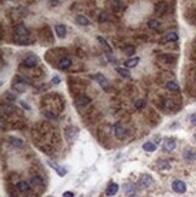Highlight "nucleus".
I'll return each mask as SVG.
<instances>
[{
    "instance_id": "obj_14",
    "label": "nucleus",
    "mask_w": 196,
    "mask_h": 197,
    "mask_svg": "<svg viewBox=\"0 0 196 197\" xmlns=\"http://www.w3.org/2000/svg\"><path fill=\"white\" fill-rule=\"evenodd\" d=\"M159 59L162 63H166V64H172V63H174V61H176V58H174L173 56H169V54H166V53L160 54Z\"/></svg>"
},
{
    "instance_id": "obj_7",
    "label": "nucleus",
    "mask_w": 196,
    "mask_h": 197,
    "mask_svg": "<svg viewBox=\"0 0 196 197\" xmlns=\"http://www.w3.org/2000/svg\"><path fill=\"white\" fill-rule=\"evenodd\" d=\"M70 65H72V59H70V58H68V57H63V58H61V59H59V62H58V64H57L58 69H61V70H65V69H68Z\"/></svg>"
},
{
    "instance_id": "obj_27",
    "label": "nucleus",
    "mask_w": 196,
    "mask_h": 197,
    "mask_svg": "<svg viewBox=\"0 0 196 197\" xmlns=\"http://www.w3.org/2000/svg\"><path fill=\"white\" fill-rule=\"evenodd\" d=\"M158 166L161 169H169V167H171V164H169V162L167 160H159L158 161Z\"/></svg>"
},
{
    "instance_id": "obj_30",
    "label": "nucleus",
    "mask_w": 196,
    "mask_h": 197,
    "mask_svg": "<svg viewBox=\"0 0 196 197\" xmlns=\"http://www.w3.org/2000/svg\"><path fill=\"white\" fill-rule=\"evenodd\" d=\"M10 143L12 144L13 146H17V148H21L23 145V142L18 139V138H10Z\"/></svg>"
},
{
    "instance_id": "obj_1",
    "label": "nucleus",
    "mask_w": 196,
    "mask_h": 197,
    "mask_svg": "<svg viewBox=\"0 0 196 197\" xmlns=\"http://www.w3.org/2000/svg\"><path fill=\"white\" fill-rule=\"evenodd\" d=\"M15 41L19 45L29 44V30L22 23L15 27Z\"/></svg>"
},
{
    "instance_id": "obj_38",
    "label": "nucleus",
    "mask_w": 196,
    "mask_h": 197,
    "mask_svg": "<svg viewBox=\"0 0 196 197\" xmlns=\"http://www.w3.org/2000/svg\"><path fill=\"white\" fill-rule=\"evenodd\" d=\"M190 121H191L193 125L196 126V114H193V115L190 116Z\"/></svg>"
},
{
    "instance_id": "obj_8",
    "label": "nucleus",
    "mask_w": 196,
    "mask_h": 197,
    "mask_svg": "<svg viewBox=\"0 0 196 197\" xmlns=\"http://www.w3.org/2000/svg\"><path fill=\"white\" fill-rule=\"evenodd\" d=\"M167 12V4L166 3H156L155 5V13L158 16H162Z\"/></svg>"
},
{
    "instance_id": "obj_18",
    "label": "nucleus",
    "mask_w": 196,
    "mask_h": 197,
    "mask_svg": "<svg viewBox=\"0 0 196 197\" xmlns=\"http://www.w3.org/2000/svg\"><path fill=\"white\" fill-rule=\"evenodd\" d=\"M29 184L33 185V186H35V188H38V186H43V185H44V179H43L41 177L37 175V177H33V178L30 179Z\"/></svg>"
},
{
    "instance_id": "obj_17",
    "label": "nucleus",
    "mask_w": 196,
    "mask_h": 197,
    "mask_svg": "<svg viewBox=\"0 0 196 197\" xmlns=\"http://www.w3.org/2000/svg\"><path fill=\"white\" fill-rule=\"evenodd\" d=\"M162 107L165 108L166 110H173L176 108V103L169 98H166L162 100Z\"/></svg>"
},
{
    "instance_id": "obj_39",
    "label": "nucleus",
    "mask_w": 196,
    "mask_h": 197,
    "mask_svg": "<svg viewBox=\"0 0 196 197\" xmlns=\"http://www.w3.org/2000/svg\"><path fill=\"white\" fill-rule=\"evenodd\" d=\"M63 197H74V194L70 191H65V192H63Z\"/></svg>"
},
{
    "instance_id": "obj_4",
    "label": "nucleus",
    "mask_w": 196,
    "mask_h": 197,
    "mask_svg": "<svg viewBox=\"0 0 196 197\" xmlns=\"http://www.w3.org/2000/svg\"><path fill=\"white\" fill-rule=\"evenodd\" d=\"M92 79H94V80L99 83V86L102 87L103 90H108V88H109V83H108V80L105 79V76H103V74L98 73V74H96V75H93V76H92Z\"/></svg>"
},
{
    "instance_id": "obj_6",
    "label": "nucleus",
    "mask_w": 196,
    "mask_h": 197,
    "mask_svg": "<svg viewBox=\"0 0 196 197\" xmlns=\"http://www.w3.org/2000/svg\"><path fill=\"white\" fill-rule=\"evenodd\" d=\"M172 189H173L176 192H178V194H183V192L187 191V185H185V183L182 181V180H176V181H173V184H172Z\"/></svg>"
},
{
    "instance_id": "obj_35",
    "label": "nucleus",
    "mask_w": 196,
    "mask_h": 197,
    "mask_svg": "<svg viewBox=\"0 0 196 197\" xmlns=\"http://www.w3.org/2000/svg\"><path fill=\"white\" fill-rule=\"evenodd\" d=\"M98 21H99L101 23H102V22H105V21H108V13H107V12H102V13L99 15Z\"/></svg>"
},
{
    "instance_id": "obj_12",
    "label": "nucleus",
    "mask_w": 196,
    "mask_h": 197,
    "mask_svg": "<svg viewBox=\"0 0 196 197\" xmlns=\"http://www.w3.org/2000/svg\"><path fill=\"white\" fill-rule=\"evenodd\" d=\"M183 156H184V159L187 160V161H195L196 160V151L194 149H187L184 154H183Z\"/></svg>"
},
{
    "instance_id": "obj_29",
    "label": "nucleus",
    "mask_w": 196,
    "mask_h": 197,
    "mask_svg": "<svg viewBox=\"0 0 196 197\" xmlns=\"http://www.w3.org/2000/svg\"><path fill=\"white\" fill-rule=\"evenodd\" d=\"M116 72L119 73L121 76H123V78H131V74H130V72L127 70V69H125V68H120V67H118L116 68Z\"/></svg>"
},
{
    "instance_id": "obj_15",
    "label": "nucleus",
    "mask_w": 196,
    "mask_h": 197,
    "mask_svg": "<svg viewBox=\"0 0 196 197\" xmlns=\"http://www.w3.org/2000/svg\"><path fill=\"white\" fill-rule=\"evenodd\" d=\"M55 30H56V34L58 35V38L63 39V38L65 36L67 29H65L64 24H56V26H55Z\"/></svg>"
},
{
    "instance_id": "obj_9",
    "label": "nucleus",
    "mask_w": 196,
    "mask_h": 197,
    "mask_svg": "<svg viewBox=\"0 0 196 197\" xmlns=\"http://www.w3.org/2000/svg\"><path fill=\"white\" fill-rule=\"evenodd\" d=\"M47 163H48V164H50V166H51V167H52L53 169L56 170L57 173H58V175H59V177H64L65 174H67V170H65L64 168L62 167V166H59V164H57L56 162H51V161H48V162H47Z\"/></svg>"
},
{
    "instance_id": "obj_32",
    "label": "nucleus",
    "mask_w": 196,
    "mask_h": 197,
    "mask_svg": "<svg viewBox=\"0 0 196 197\" xmlns=\"http://www.w3.org/2000/svg\"><path fill=\"white\" fill-rule=\"evenodd\" d=\"M134 107H136V109L140 110V109H143V108L145 107V102H144L143 99H139V100L134 102Z\"/></svg>"
},
{
    "instance_id": "obj_2",
    "label": "nucleus",
    "mask_w": 196,
    "mask_h": 197,
    "mask_svg": "<svg viewBox=\"0 0 196 197\" xmlns=\"http://www.w3.org/2000/svg\"><path fill=\"white\" fill-rule=\"evenodd\" d=\"M38 63H39V58H38L37 56H34V54H30L27 58L23 59L22 65L26 67V68H35L38 65Z\"/></svg>"
},
{
    "instance_id": "obj_21",
    "label": "nucleus",
    "mask_w": 196,
    "mask_h": 197,
    "mask_svg": "<svg viewBox=\"0 0 196 197\" xmlns=\"http://www.w3.org/2000/svg\"><path fill=\"white\" fill-rule=\"evenodd\" d=\"M97 39H98V41L101 43V45L103 46V48H104V50L107 51V53H112L113 50H112V47H110V45H109V44L107 43V40H105L104 38H102V36H98Z\"/></svg>"
},
{
    "instance_id": "obj_19",
    "label": "nucleus",
    "mask_w": 196,
    "mask_h": 197,
    "mask_svg": "<svg viewBox=\"0 0 196 197\" xmlns=\"http://www.w3.org/2000/svg\"><path fill=\"white\" fill-rule=\"evenodd\" d=\"M138 63H139V57H132L125 62V67L126 68H134Z\"/></svg>"
},
{
    "instance_id": "obj_5",
    "label": "nucleus",
    "mask_w": 196,
    "mask_h": 197,
    "mask_svg": "<svg viewBox=\"0 0 196 197\" xmlns=\"http://www.w3.org/2000/svg\"><path fill=\"white\" fill-rule=\"evenodd\" d=\"M114 133H115V135H116L119 139H123V138H126V135H127V133H128V131H127L123 126H121L120 124H118V125L114 126Z\"/></svg>"
},
{
    "instance_id": "obj_13",
    "label": "nucleus",
    "mask_w": 196,
    "mask_h": 197,
    "mask_svg": "<svg viewBox=\"0 0 196 197\" xmlns=\"http://www.w3.org/2000/svg\"><path fill=\"white\" fill-rule=\"evenodd\" d=\"M16 189H17V191H19V192H27V191H29V189H30V184H29L28 181H18L17 185H16Z\"/></svg>"
},
{
    "instance_id": "obj_34",
    "label": "nucleus",
    "mask_w": 196,
    "mask_h": 197,
    "mask_svg": "<svg viewBox=\"0 0 196 197\" xmlns=\"http://www.w3.org/2000/svg\"><path fill=\"white\" fill-rule=\"evenodd\" d=\"M112 4H113V8H114L115 10H120V9H122V5H123V4H122L121 1H113Z\"/></svg>"
},
{
    "instance_id": "obj_40",
    "label": "nucleus",
    "mask_w": 196,
    "mask_h": 197,
    "mask_svg": "<svg viewBox=\"0 0 196 197\" xmlns=\"http://www.w3.org/2000/svg\"><path fill=\"white\" fill-rule=\"evenodd\" d=\"M21 104H22V107L26 108V109H28V110L30 109V107H29V105L27 104V103H26V102H21Z\"/></svg>"
},
{
    "instance_id": "obj_3",
    "label": "nucleus",
    "mask_w": 196,
    "mask_h": 197,
    "mask_svg": "<svg viewBox=\"0 0 196 197\" xmlns=\"http://www.w3.org/2000/svg\"><path fill=\"white\" fill-rule=\"evenodd\" d=\"M153 184V178L150 177L149 174H142L139 180H138V186L142 189L149 188L150 185Z\"/></svg>"
},
{
    "instance_id": "obj_22",
    "label": "nucleus",
    "mask_w": 196,
    "mask_h": 197,
    "mask_svg": "<svg viewBox=\"0 0 196 197\" xmlns=\"http://www.w3.org/2000/svg\"><path fill=\"white\" fill-rule=\"evenodd\" d=\"M166 88L171 92H178L179 91V86H178L177 82L174 81H167L166 82Z\"/></svg>"
},
{
    "instance_id": "obj_33",
    "label": "nucleus",
    "mask_w": 196,
    "mask_h": 197,
    "mask_svg": "<svg viewBox=\"0 0 196 197\" xmlns=\"http://www.w3.org/2000/svg\"><path fill=\"white\" fill-rule=\"evenodd\" d=\"M44 115L46 117H48V119H56L57 117V114L55 113V111H51V110H47V111H45L44 113Z\"/></svg>"
},
{
    "instance_id": "obj_37",
    "label": "nucleus",
    "mask_w": 196,
    "mask_h": 197,
    "mask_svg": "<svg viewBox=\"0 0 196 197\" xmlns=\"http://www.w3.org/2000/svg\"><path fill=\"white\" fill-rule=\"evenodd\" d=\"M107 58H108L110 62H116V58H115L114 56H112V53H107Z\"/></svg>"
},
{
    "instance_id": "obj_10",
    "label": "nucleus",
    "mask_w": 196,
    "mask_h": 197,
    "mask_svg": "<svg viewBox=\"0 0 196 197\" xmlns=\"http://www.w3.org/2000/svg\"><path fill=\"white\" fill-rule=\"evenodd\" d=\"M119 191V185L116 184V183H112L107 190H105V194H107V196H114V195H116V192Z\"/></svg>"
},
{
    "instance_id": "obj_25",
    "label": "nucleus",
    "mask_w": 196,
    "mask_h": 197,
    "mask_svg": "<svg viewBox=\"0 0 196 197\" xmlns=\"http://www.w3.org/2000/svg\"><path fill=\"white\" fill-rule=\"evenodd\" d=\"M143 150H145L148 152H153L156 150V145L154 143H151V142H147V143L143 144Z\"/></svg>"
},
{
    "instance_id": "obj_11",
    "label": "nucleus",
    "mask_w": 196,
    "mask_h": 197,
    "mask_svg": "<svg viewBox=\"0 0 196 197\" xmlns=\"http://www.w3.org/2000/svg\"><path fill=\"white\" fill-rule=\"evenodd\" d=\"M90 102H91V98L87 97V96H85V94H80V96H78V97L75 98V103H76L78 105H86V104H88Z\"/></svg>"
},
{
    "instance_id": "obj_36",
    "label": "nucleus",
    "mask_w": 196,
    "mask_h": 197,
    "mask_svg": "<svg viewBox=\"0 0 196 197\" xmlns=\"http://www.w3.org/2000/svg\"><path fill=\"white\" fill-rule=\"evenodd\" d=\"M61 82V79H59V76H53V79H52V83H55V85H58Z\"/></svg>"
},
{
    "instance_id": "obj_24",
    "label": "nucleus",
    "mask_w": 196,
    "mask_h": 197,
    "mask_svg": "<svg viewBox=\"0 0 196 197\" xmlns=\"http://www.w3.org/2000/svg\"><path fill=\"white\" fill-rule=\"evenodd\" d=\"M76 23L80 24V26H88L90 21H88V18L85 17L84 15H78L76 16Z\"/></svg>"
},
{
    "instance_id": "obj_31",
    "label": "nucleus",
    "mask_w": 196,
    "mask_h": 197,
    "mask_svg": "<svg viewBox=\"0 0 196 197\" xmlns=\"http://www.w3.org/2000/svg\"><path fill=\"white\" fill-rule=\"evenodd\" d=\"M134 46H132V45H127V46H125V48H123V51H125V53L126 54H128V56H131V54H133V52H134Z\"/></svg>"
},
{
    "instance_id": "obj_16",
    "label": "nucleus",
    "mask_w": 196,
    "mask_h": 197,
    "mask_svg": "<svg viewBox=\"0 0 196 197\" xmlns=\"http://www.w3.org/2000/svg\"><path fill=\"white\" fill-rule=\"evenodd\" d=\"M174 148H176V142L173 140V139H166L165 140V143H163V149L166 150V151H172V150H174Z\"/></svg>"
},
{
    "instance_id": "obj_26",
    "label": "nucleus",
    "mask_w": 196,
    "mask_h": 197,
    "mask_svg": "<svg viewBox=\"0 0 196 197\" xmlns=\"http://www.w3.org/2000/svg\"><path fill=\"white\" fill-rule=\"evenodd\" d=\"M148 26H149L150 29H154V30H158L160 28V22L158 19H150L149 22H148Z\"/></svg>"
},
{
    "instance_id": "obj_28",
    "label": "nucleus",
    "mask_w": 196,
    "mask_h": 197,
    "mask_svg": "<svg viewBox=\"0 0 196 197\" xmlns=\"http://www.w3.org/2000/svg\"><path fill=\"white\" fill-rule=\"evenodd\" d=\"M1 108H3V111H4V113H8V114H11V113L16 111V108L13 107V105H11V104H6V105L3 104Z\"/></svg>"
},
{
    "instance_id": "obj_20",
    "label": "nucleus",
    "mask_w": 196,
    "mask_h": 197,
    "mask_svg": "<svg viewBox=\"0 0 196 197\" xmlns=\"http://www.w3.org/2000/svg\"><path fill=\"white\" fill-rule=\"evenodd\" d=\"M125 192H126L127 196L132 197L136 194V186H134L133 184H131V183H127V184L125 185Z\"/></svg>"
},
{
    "instance_id": "obj_23",
    "label": "nucleus",
    "mask_w": 196,
    "mask_h": 197,
    "mask_svg": "<svg viewBox=\"0 0 196 197\" xmlns=\"http://www.w3.org/2000/svg\"><path fill=\"white\" fill-rule=\"evenodd\" d=\"M165 40L168 41V43H174L178 40V34L174 33V32H168L167 34L165 35Z\"/></svg>"
}]
</instances>
